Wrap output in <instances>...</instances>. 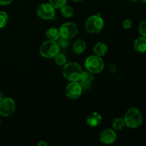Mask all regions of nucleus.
Here are the masks:
<instances>
[{
    "mask_svg": "<svg viewBox=\"0 0 146 146\" xmlns=\"http://www.w3.org/2000/svg\"><path fill=\"white\" fill-rule=\"evenodd\" d=\"M126 126L130 128H137L141 125L143 121L141 111L137 108H131L126 111L124 116Z\"/></svg>",
    "mask_w": 146,
    "mask_h": 146,
    "instance_id": "obj_1",
    "label": "nucleus"
},
{
    "mask_svg": "<svg viewBox=\"0 0 146 146\" xmlns=\"http://www.w3.org/2000/svg\"><path fill=\"white\" fill-rule=\"evenodd\" d=\"M82 72V68L76 62L67 63L63 68V75L64 78L71 82L78 81Z\"/></svg>",
    "mask_w": 146,
    "mask_h": 146,
    "instance_id": "obj_2",
    "label": "nucleus"
},
{
    "mask_svg": "<svg viewBox=\"0 0 146 146\" xmlns=\"http://www.w3.org/2000/svg\"><path fill=\"white\" fill-rule=\"evenodd\" d=\"M60 47L56 41L48 40L41 44L39 52L43 57L46 58H54L60 51Z\"/></svg>",
    "mask_w": 146,
    "mask_h": 146,
    "instance_id": "obj_3",
    "label": "nucleus"
},
{
    "mask_svg": "<svg viewBox=\"0 0 146 146\" xmlns=\"http://www.w3.org/2000/svg\"><path fill=\"white\" fill-rule=\"evenodd\" d=\"M104 27V21L100 15H94L88 18L85 23V28L91 34H98Z\"/></svg>",
    "mask_w": 146,
    "mask_h": 146,
    "instance_id": "obj_4",
    "label": "nucleus"
},
{
    "mask_svg": "<svg viewBox=\"0 0 146 146\" xmlns=\"http://www.w3.org/2000/svg\"><path fill=\"white\" fill-rule=\"evenodd\" d=\"M85 66L93 74H99L104 70V62L101 57L96 55L88 56L85 61Z\"/></svg>",
    "mask_w": 146,
    "mask_h": 146,
    "instance_id": "obj_5",
    "label": "nucleus"
},
{
    "mask_svg": "<svg viewBox=\"0 0 146 146\" xmlns=\"http://www.w3.org/2000/svg\"><path fill=\"white\" fill-rule=\"evenodd\" d=\"M16 111V103L11 98H4L0 101V115L9 117Z\"/></svg>",
    "mask_w": 146,
    "mask_h": 146,
    "instance_id": "obj_6",
    "label": "nucleus"
},
{
    "mask_svg": "<svg viewBox=\"0 0 146 146\" xmlns=\"http://www.w3.org/2000/svg\"><path fill=\"white\" fill-rule=\"evenodd\" d=\"M59 32L61 37L71 39L77 35L78 32V29L76 24L74 23L66 22L60 27Z\"/></svg>",
    "mask_w": 146,
    "mask_h": 146,
    "instance_id": "obj_7",
    "label": "nucleus"
},
{
    "mask_svg": "<svg viewBox=\"0 0 146 146\" xmlns=\"http://www.w3.org/2000/svg\"><path fill=\"white\" fill-rule=\"evenodd\" d=\"M38 17L44 20L51 19L55 16V8L49 3L40 4L36 9Z\"/></svg>",
    "mask_w": 146,
    "mask_h": 146,
    "instance_id": "obj_8",
    "label": "nucleus"
},
{
    "mask_svg": "<svg viewBox=\"0 0 146 146\" xmlns=\"http://www.w3.org/2000/svg\"><path fill=\"white\" fill-rule=\"evenodd\" d=\"M83 88L78 81L71 82L66 88V94L67 97L71 100H76L80 98L82 94Z\"/></svg>",
    "mask_w": 146,
    "mask_h": 146,
    "instance_id": "obj_9",
    "label": "nucleus"
},
{
    "mask_svg": "<svg viewBox=\"0 0 146 146\" xmlns=\"http://www.w3.org/2000/svg\"><path fill=\"white\" fill-rule=\"evenodd\" d=\"M94 80V75L89 71H83L78 82L79 83L83 90H88L91 86Z\"/></svg>",
    "mask_w": 146,
    "mask_h": 146,
    "instance_id": "obj_10",
    "label": "nucleus"
},
{
    "mask_svg": "<svg viewBox=\"0 0 146 146\" xmlns=\"http://www.w3.org/2000/svg\"><path fill=\"white\" fill-rule=\"evenodd\" d=\"M117 138L116 133L113 130L111 129V128H106V129L104 130L102 132L100 133V141L104 144L106 145H111V144L113 143L115 141Z\"/></svg>",
    "mask_w": 146,
    "mask_h": 146,
    "instance_id": "obj_11",
    "label": "nucleus"
},
{
    "mask_svg": "<svg viewBox=\"0 0 146 146\" xmlns=\"http://www.w3.org/2000/svg\"><path fill=\"white\" fill-rule=\"evenodd\" d=\"M102 121V116L97 112H93L87 117L86 123L91 127H96L101 124Z\"/></svg>",
    "mask_w": 146,
    "mask_h": 146,
    "instance_id": "obj_12",
    "label": "nucleus"
},
{
    "mask_svg": "<svg viewBox=\"0 0 146 146\" xmlns=\"http://www.w3.org/2000/svg\"><path fill=\"white\" fill-rule=\"evenodd\" d=\"M86 44L81 38H78L73 44V51L76 54H81L86 50Z\"/></svg>",
    "mask_w": 146,
    "mask_h": 146,
    "instance_id": "obj_13",
    "label": "nucleus"
},
{
    "mask_svg": "<svg viewBox=\"0 0 146 146\" xmlns=\"http://www.w3.org/2000/svg\"><path fill=\"white\" fill-rule=\"evenodd\" d=\"M134 48L135 51L140 53H143L146 51V37H138L133 44Z\"/></svg>",
    "mask_w": 146,
    "mask_h": 146,
    "instance_id": "obj_14",
    "label": "nucleus"
},
{
    "mask_svg": "<svg viewBox=\"0 0 146 146\" xmlns=\"http://www.w3.org/2000/svg\"><path fill=\"white\" fill-rule=\"evenodd\" d=\"M108 51V46L103 42H98L94 47V52L95 55L101 57L104 56Z\"/></svg>",
    "mask_w": 146,
    "mask_h": 146,
    "instance_id": "obj_15",
    "label": "nucleus"
},
{
    "mask_svg": "<svg viewBox=\"0 0 146 146\" xmlns=\"http://www.w3.org/2000/svg\"><path fill=\"white\" fill-rule=\"evenodd\" d=\"M46 36L48 40H53V41H57L58 38L61 36L59 32V29L54 27L48 29L46 31Z\"/></svg>",
    "mask_w": 146,
    "mask_h": 146,
    "instance_id": "obj_16",
    "label": "nucleus"
},
{
    "mask_svg": "<svg viewBox=\"0 0 146 146\" xmlns=\"http://www.w3.org/2000/svg\"><path fill=\"white\" fill-rule=\"evenodd\" d=\"M125 123L124 118H116L113 121L112 126L113 128L115 131H122L125 127Z\"/></svg>",
    "mask_w": 146,
    "mask_h": 146,
    "instance_id": "obj_17",
    "label": "nucleus"
},
{
    "mask_svg": "<svg viewBox=\"0 0 146 146\" xmlns=\"http://www.w3.org/2000/svg\"><path fill=\"white\" fill-rule=\"evenodd\" d=\"M60 9H61V14L64 17H66V18H70V17H71L74 15V9H73L72 7L68 5V4H66Z\"/></svg>",
    "mask_w": 146,
    "mask_h": 146,
    "instance_id": "obj_18",
    "label": "nucleus"
},
{
    "mask_svg": "<svg viewBox=\"0 0 146 146\" xmlns=\"http://www.w3.org/2000/svg\"><path fill=\"white\" fill-rule=\"evenodd\" d=\"M54 61L56 65L61 66H64L66 64V58L64 56V54L58 53V54L54 56Z\"/></svg>",
    "mask_w": 146,
    "mask_h": 146,
    "instance_id": "obj_19",
    "label": "nucleus"
},
{
    "mask_svg": "<svg viewBox=\"0 0 146 146\" xmlns=\"http://www.w3.org/2000/svg\"><path fill=\"white\" fill-rule=\"evenodd\" d=\"M9 21L8 14L4 11H0V29L4 28Z\"/></svg>",
    "mask_w": 146,
    "mask_h": 146,
    "instance_id": "obj_20",
    "label": "nucleus"
},
{
    "mask_svg": "<svg viewBox=\"0 0 146 146\" xmlns=\"http://www.w3.org/2000/svg\"><path fill=\"white\" fill-rule=\"evenodd\" d=\"M66 2L67 0H49V4L55 9H61L66 4Z\"/></svg>",
    "mask_w": 146,
    "mask_h": 146,
    "instance_id": "obj_21",
    "label": "nucleus"
},
{
    "mask_svg": "<svg viewBox=\"0 0 146 146\" xmlns=\"http://www.w3.org/2000/svg\"><path fill=\"white\" fill-rule=\"evenodd\" d=\"M59 46L60 48H66L69 46V39L60 36L56 41Z\"/></svg>",
    "mask_w": 146,
    "mask_h": 146,
    "instance_id": "obj_22",
    "label": "nucleus"
},
{
    "mask_svg": "<svg viewBox=\"0 0 146 146\" xmlns=\"http://www.w3.org/2000/svg\"><path fill=\"white\" fill-rule=\"evenodd\" d=\"M138 31L142 35V36L146 37V19L141 22L138 27Z\"/></svg>",
    "mask_w": 146,
    "mask_h": 146,
    "instance_id": "obj_23",
    "label": "nucleus"
},
{
    "mask_svg": "<svg viewBox=\"0 0 146 146\" xmlns=\"http://www.w3.org/2000/svg\"><path fill=\"white\" fill-rule=\"evenodd\" d=\"M131 26H132V21H131V19H125L123 20V27L124 29H128L131 28Z\"/></svg>",
    "mask_w": 146,
    "mask_h": 146,
    "instance_id": "obj_24",
    "label": "nucleus"
},
{
    "mask_svg": "<svg viewBox=\"0 0 146 146\" xmlns=\"http://www.w3.org/2000/svg\"><path fill=\"white\" fill-rule=\"evenodd\" d=\"M11 1H12V0H0V4L3 6H6L11 4Z\"/></svg>",
    "mask_w": 146,
    "mask_h": 146,
    "instance_id": "obj_25",
    "label": "nucleus"
},
{
    "mask_svg": "<svg viewBox=\"0 0 146 146\" xmlns=\"http://www.w3.org/2000/svg\"><path fill=\"white\" fill-rule=\"evenodd\" d=\"M37 145L38 146H48V144L47 143H46V142H44V141H40L39 143H38V144H37Z\"/></svg>",
    "mask_w": 146,
    "mask_h": 146,
    "instance_id": "obj_26",
    "label": "nucleus"
},
{
    "mask_svg": "<svg viewBox=\"0 0 146 146\" xmlns=\"http://www.w3.org/2000/svg\"><path fill=\"white\" fill-rule=\"evenodd\" d=\"M4 98V94H3V93L1 92V91H0V101H1V100H2Z\"/></svg>",
    "mask_w": 146,
    "mask_h": 146,
    "instance_id": "obj_27",
    "label": "nucleus"
},
{
    "mask_svg": "<svg viewBox=\"0 0 146 146\" xmlns=\"http://www.w3.org/2000/svg\"><path fill=\"white\" fill-rule=\"evenodd\" d=\"M73 1H75V2H80V1H82L84 0H73Z\"/></svg>",
    "mask_w": 146,
    "mask_h": 146,
    "instance_id": "obj_28",
    "label": "nucleus"
},
{
    "mask_svg": "<svg viewBox=\"0 0 146 146\" xmlns=\"http://www.w3.org/2000/svg\"><path fill=\"white\" fill-rule=\"evenodd\" d=\"M141 1L143 3H146V0H141Z\"/></svg>",
    "mask_w": 146,
    "mask_h": 146,
    "instance_id": "obj_29",
    "label": "nucleus"
},
{
    "mask_svg": "<svg viewBox=\"0 0 146 146\" xmlns=\"http://www.w3.org/2000/svg\"><path fill=\"white\" fill-rule=\"evenodd\" d=\"M131 1H138V0H131Z\"/></svg>",
    "mask_w": 146,
    "mask_h": 146,
    "instance_id": "obj_30",
    "label": "nucleus"
}]
</instances>
